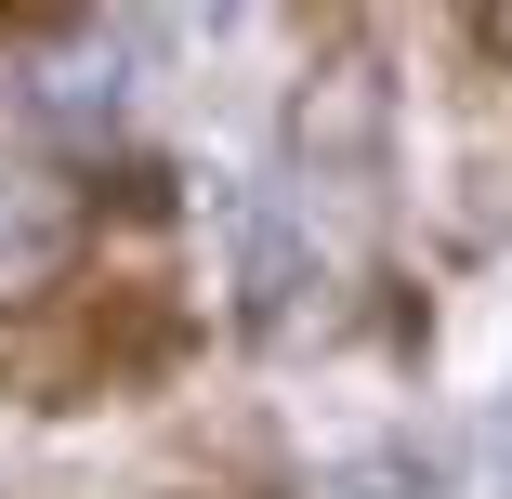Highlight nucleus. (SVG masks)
Here are the masks:
<instances>
[{"mask_svg":"<svg viewBox=\"0 0 512 499\" xmlns=\"http://www.w3.org/2000/svg\"><path fill=\"white\" fill-rule=\"evenodd\" d=\"M381 79L342 53L329 79H302V106H289V158H276V197H263V289L276 303H342V289L368 276L381 250Z\"/></svg>","mask_w":512,"mask_h":499,"instance_id":"f257e3e1","label":"nucleus"},{"mask_svg":"<svg viewBox=\"0 0 512 499\" xmlns=\"http://www.w3.org/2000/svg\"><path fill=\"white\" fill-rule=\"evenodd\" d=\"M66 263H79V184H66V158H40L0 119V303L66 289Z\"/></svg>","mask_w":512,"mask_h":499,"instance_id":"f03ea898","label":"nucleus"},{"mask_svg":"<svg viewBox=\"0 0 512 499\" xmlns=\"http://www.w3.org/2000/svg\"><path fill=\"white\" fill-rule=\"evenodd\" d=\"M302 499H447V486L407 460V447H355V460H316V473H302Z\"/></svg>","mask_w":512,"mask_h":499,"instance_id":"7ed1b4c3","label":"nucleus"},{"mask_svg":"<svg viewBox=\"0 0 512 499\" xmlns=\"http://www.w3.org/2000/svg\"><path fill=\"white\" fill-rule=\"evenodd\" d=\"M92 0H0V40H66Z\"/></svg>","mask_w":512,"mask_h":499,"instance_id":"20e7f679","label":"nucleus"},{"mask_svg":"<svg viewBox=\"0 0 512 499\" xmlns=\"http://www.w3.org/2000/svg\"><path fill=\"white\" fill-rule=\"evenodd\" d=\"M184 14H197V27H237V0H184Z\"/></svg>","mask_w":512,"mask_h":499,"instance_id":"39448f33","label":"nucleus"}]
</instances>
